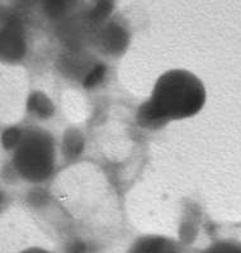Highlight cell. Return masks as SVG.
<instances>
[{
	"label": "cell",
	"instance_id": "obj_1",
	"mask_svg": "<svg viewBox=\"0 0 241 253\" xmlns=\"http://www.w3.org/2000/svg\"><path fill=\"white\" fill-rule=\"evenodd\" d=\"M204 99V87L198 79L190 72L173 70L159 78L151 99L138 109L137 122L145 128L156 129L170 119L194 115Z\"/></svg>",
	"mask_w": 241,
	"mask_h": 253
},
{
	"label": "cell",
	"instance_id": "obj_2",
	"mask_svg": "<svg viewBox=\"0 0 241 253\" xmlns=\"http://www.w3.org/2000/svg\"><path fill=\"white\" fill-rule=\"evenodd\" d=\"M14 164L28 180H45L52 169V146L50 137L36 132L29 133L15 153Z\"/></svg>",
	"mask_w": 241,
	"mask_h": 253
},
{
	"label": "cell",
	"instance_id": "obj_3",
	"mask_svg": "<svg viewBox=\"0 0 241 253\" xmlns=\"http://www.w3.org/2000/svg\"><path fill=\"white\" fill-rule=\"evenodd\" d=\"M126 44V36L123 32L118 28H107L103 36V46L107 48V52L118 51L120 47H124Z\"/></svg>",
	"mask_w": 241,
	"mask_h": 253
},
{
	"label": "cell",
	"instance_id": "obj_4",
	"mask_svg": "<svg viewBox=\"0 0 241 253\" xmlns=\"http://www.w3.org/2000/svg\"><path fill=\"white\" fill-rule=\"evenodd\" d=\"M29 109L40 117H49L52 113V105L46 96H43L42 94H35L29 99Z\"/></svg>",
	"mask_w": 241,
	"mask_h": 253
},
{
	"label": "cell",
	"instance_id": "obj_5",
	"mask_svg": "<svg viewBox=\"0 0 241 253\" xmlns=\"http://www.w3.org/2000/svg\"><path fill=\"white\" fill-rule=\"evenodd\" d=\"M83 148V141H81V137L79 135V133H76L75 130L66 133V137H65V155L69 156V157H75L76 155H79Z\"/></svg>",
	"mask_w": 241,
	"mask_h": 253
},
{
	"label": "cell",
	"instance_id": "obj_6",
	"mask_svg": "<svg viewBox=\"0 0 241 253\" xmlns=\"http://www.w3.org/2000/svg\"><path fill=\"white\" fill-rule=\"evenodd\" d=\"M104 74H106V69H104V66H102V65H99V66H95L94 70H93L89 75L85 78V81H84V86H85L86 89L95 86L97 84H99L102 80H103Z\"/></svg>",
	"mask_w": 241,
	"mask_h": 253
},
{
	"label": "cell",
	"instance_id": "obj_7",
	"mask_svg": "<svg viewBox=\"0 0 241 253\" xmlns=\"http://www.w3.org/2000/svg\"><path fill=\"white\" fill-rule=\"evenodd\" d=\"M18 139H19V132L17 129H10L4 134V144L5 147H12L17 144Z\"/></svg>",
	"mask_w": 241,
	"mask_h": 253
}]
</instances>
